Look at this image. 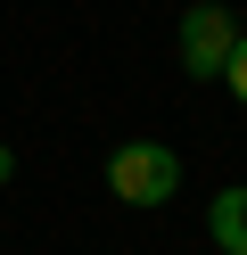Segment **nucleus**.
Returning <instances> with one entry per match:
<instances>
[{
	"label": "nucleus",
	"instance_id": "nucleus-3",
	"mask_svg": "<svg viewBox=\"0 0 247 255\" xmlns=\"http://www.w3.org/2000/svg\"><path fill=\"white\" fill-rule=\"evenodd\" d=\"M206 239L223 255H247V181H231V189L206 198Z\"/></svg>",
	"mask_w": 247,
	"mask_h": 255
},
{
	"label": "nucleus",
	"instance_id": "nucleus-1",
	"mask_svg": "<svg viewBox=\"0 0 247 255\" xmlns=\"http://www.w3.org/2000/svg\"><path fill=\"white\" fill-rule=\"evenodd\" d=\"M107 189L124 206H165L181 189V156L165 148V140H124V148L107 156Z\"/></svg>",
	"mask_w": 247,
	"mask_h": 255
},
{
	"label": "nucleus",
	"instance_id": "nucleus-5",
	"mask_svg": "<svg viewBox=\"0 0 247 255\" xmlns=\"http://www.w3.org/2000/svg\"><path fill=\"white\" fill-rule=\"evenodd\" d=\"M0 181H16V156H8V140H0Z\"/></svg>",
	"mask_w": 247,
	"mask_h": 255
},
{
	"label": "nucleus",
	"instance_id": "nucleus-2",
	"mask_svg": "<svg viewBox=\"0 0 247 255\" xmlns=\"http://www.w3.org/2000/svg\"><path fill=\"white\" fill-rule=\"evenodd\" d=\"M231 41H239V25H231L223 0H190V8H181V74H190V83H223Z\"/></svg>",
	"mask_w": 247,
	"mask_h": 255
},
{
	"label": "nucleus",
	"instance_id": "nucleus-4",
	"mask_svg": "<svg viewBox=\"0 0 247 255\" xmlns=\"http://www.w3.org/2000/svg\"><path fill=\"white\" fill-rule=\"evenodd\" d=\"M223 83H231V99H239V107H247V33H239V41H231V66H223Z\"/></svg>",
	"mask_w": 247,
	"mask_h": 255
}]
</instances>
